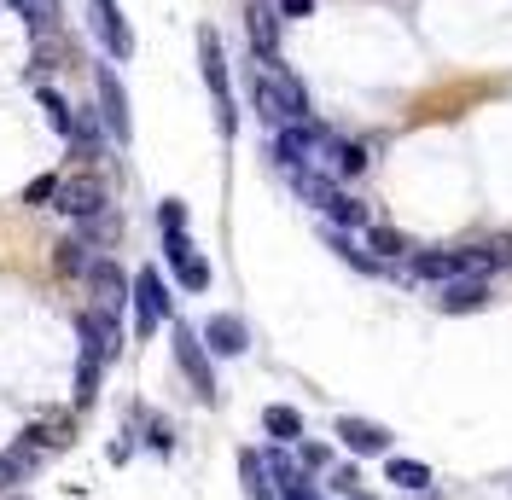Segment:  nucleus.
<instances>
[{"instance_id": "a878e982", "label": "nucleus", "mask_w": 512, "mask_h": 500, "mask_svg": "<svg viewBox=\"0 0 512 500\" xmlns=\"http://www.w3.org/2000/svg\"><path fill=\"white\" fill-rule=\"evenodd\" d=\"M35 99H41V111H47V123L59 128V134H70V128H76V111L64 105V94H53V88H35Z\"/></svg>"}, {"instance_id": "6e6552de", "label": "nucleus", "mask_w": 512, "mask_h": 500, "mask_svg": "<svg viewBox=\"0 0 512 500\" xmlns=\"http://www.w3.org/2000/svg\"><path fill=\"white\" fill-rule=\"evenodd\" d=\"M59 210L64 216H76V221H94V216H105V181H94V175H70V181H59Z\"/></svg>"}, {"instance_id": "9b49d317", "label": "nucleus", "mask_w": 512, "mask_h": 500, "mask_svg": "<svg viewBox=\"0 0 512 500\" xmlns=\"http://www.w3.org/2000/svg\"><path fill=\"white\" fill-rule=\"evenodd\" d=\"M338 442H344L350 454H361V460H373V454H384V448H390V431H384V425H373V419H355V413H344V419H338Z\"/></svg>"}, {"instance_id": "a211bd4d", "label": "nucleus", "mask_w": 512, "mask_h": 500, "mask_svg": "<svg viewBox=\"0 0 512 500\" xmlns=\"http://www.w3.org/2000/svg\"><path fill=\"white\" fill-rule=\"evenodd\" d=\"M30 437H41V448L53 454V448H70V437H76V419L70 413H41L30 425Z\"/></svg>"}, {"instance_id": "4be33fe9", "label": "nucleus", "mask_w": 512, "mask_h": 500, "mask_svg": "<svg viewBox=\"0 0 512 500\" xmlns=\"http://www.w3.org/2000/svg\"><path fill=\"white\" fill-rule=\"evenodd\" d=\"M367 250H373V262H396V256H408V239L396 233V227H367Z\"/></svg>"}, {"instance_id": "c85d7f7f", "label": "nucleus", "mask_w": 512, "mask_h": 500, "mask_svg": "<svg viewBox=\"0 0 512 500\" xmlns=\"http://www.w3.org/2000/svg\"><path fill=\"white\" fill-rule=\"evenodd\" d=\"M158 221H163V233H181V227H187V204H181V198H163Z\"/></svg>"}, {"instance_id": "1a4fd4ad", "label": "nucleus", "mask_w": 512, "mask_h": 500, "mask_svg": "<svg viewBox=\"0 0 512 500\" xmlns=\"http://www.w3.org/2000/svg\"><path fill=\"white\" fill-rule=\"evenodd\" d=\"M94 88H99V123H105V134L111 140H128V94H123V82H117L111 64L94 70Z\"/></svg>"}, {"instance_id": "6ab92c4d", "label": "nucleus", "mask_w": 512, "mask_h": 500, "mask_svg": "<svg viewBox=\"0 0 512 500\" xmlns=\"http://www.w3.org/2000/svg\"><path fill=\"white\" fill-rule=\"evenodd\" d=\"M483 303H489V285H483V280H448V291H443V309L448 314L483 309Z\"/></svg>"}, {"instance_id": "ddd939ff", "label": "nucleus", "mask_w": 512, "mask_h": 500, "mask_svg": "<svg viewBox=\"0 0 512 500\" xmlns=\"http://www.w3.org/2000/svg\"><path fill=\"white\" fill-rule=\"evenodd\" d=\"M245 30H251V47H256V59H274V53H280V6H268V0H256L251 12H245Z\"/></svg>"}, {"instance_id": "b1692460", "label": "nucleus", "mask_w": 512, "mask_h": 500, "mask_svg": "<svg viewBox=\"0 0 512 500\" xmlns=\"http://www.w3.org/2000/svg\"><path fill=\"white\" fill-rule=\"evenodd\" d=\"M70 140H76V157H82V163H99V117H94V111H82V117H76Z\"/></svg>"}, {"instance_id": "2eb2a0df", "label": "nucleus", "mask_w": 512, "mask_h": 500, "mask_svg": "<svg viewBox=\"0 0 512 500\" xmlns=\"http://www.w3.org/2000/svg\"><path fill=\"white\" fill-rule=\"evenodd\" d=\"M291 187H297V198H309L315 210H332V204L344 198V192L332 187V175H326V169H291Z\"/></svg>"}, {"instance_id": "412c9836", "label": "nucleus", "mask_w": 512, "mask_h": 500, "mask_svg": "<svg viewBox=\"0 0 512 500\" xmlns=\"http://www.w3.org/2000/svg\"><path fill=\"white\" fill-rule=\"evenodd\" d=\"M24 12L30 35H59V0H12Z\"/></svg>"}, {"instance_id": "423d86ee", "label": "nucleus", "mask_w": 512, "mask_h": 500, "mask_svg": "<svg viewBox=\"0 0 512 500\" xmlns=\"http://www.w3.org/2000/svg\"><path fill=\"white\" fill-rule=\"evenodd\" d=\"M88 30L99 35V47L111 59H128L134 53V30H128V18L117 12V0H88Z\"/></svg>"}, {"instance_id": "39448f33", "label": "nucleus", "mask_w": 512, "mask_h": 500, "mask_svg": "<svg viewBox=\"0 0 512 500\" xmlns=\"http://www.w3.org/2000/svg\"><path fill=\"white\" fill-rule=\"evenodd\" d=\"M175 361H181V373L192 378V390H198V402H216V378H210V355H204V338L175 320Z\"/></svg>"}, {"instance_id": "393cba45", "label": "nucleus", "mask_w": 512, "mask_h": 500, "mask_svg": "<svg viewBox=\"0 0 512 500\" xmlns=\"http://www.w3.org/2000/svg\"><path fill=\"white\" fill-rule=\"evenodd\" d=\"M99 373H105V361L82 355V367H76V407H94V396H99Z\"/></svg>"}, {"instance_id": "f03ea898", "label": "nucleus", "mask_w": 512, "mask_h": 500, "mask_svg": "<svg viewBox=\"0 0 512 500\" xmlns=\"http://www.w3.org/2000/svg\"><path fill=\"white\" fill-rule=\"evenodd\" d=\"M198 64H204V82H210V99H216V123L222 134H233V94H227V53H222V35L198 30Z\"/></svg>"}, {"instance_id": "f8f14e48", "label": "nucleus", "mask_w": 512, "mask_h": 500, "mask_svg": "<svg viewBox=\"0 0 512 500\" xmlns=\"http://www.w3.org/2000/svg\"><path fill=\"white\" fill-rule=\"evenodd\" d=\"M88 291H94V309L99 314H117L128 303L123 268H117V262H94V268H88Z\"/></svg>"}, {"instance_id": "aec40b11", "label": "nucleus", "mask_w": 512, "mask_h": 500, "mask_svg": "<svg viewBox=\"0 0 512 500\" xmlns=\"http://www.w3.org/2000/svg\"><path fill=\"white\" fill-rule=\"evenodd\" d=\"M239 477H245V495H251V500H274V477H268V466H262V454H256V448L239 454Z\"/></svg>"}, {"instance_id": "bb28decb", "label": "nucleus", "mask_w": 512, "mask_h": 500, "mask_svg": "<svg viewBox=\"0 0 512 500\" xmlns=\"http://www.w3.org/2000/svg\"><path fill=\"white\" fill-rule=\"evenodd\" d=\"M175 274H181V285H187V291H204V285H210V262L192 250V256H181V262H175Z\"/></svg>"}, {"instance_id": "2f4dec72", "label": "nucleus", "mask_w": 512, "mask_h": 500, "mask_svg": "<svg viewBox=\"0 0 512 500\" xmlns=\"http://www.w3.org/2000/svg\"><path fill=\"white\" fill-rule=\"evenodd\" d=\"M303 12H315V0H280V18H303Z\"/></svg>"}, {"instance_id": "c756f323", "label": "nucleus", "mask_w": 512, "mask_h": 500, "mask_svg": "<svg viewBox=\"0 0 512 500\" xmlns=\"http://www.w3.org/2000/svg\"><path fill=\"white\" fill-rule=\"evenodd\" d=\"M53 192H59V175H41V181H30V187H24V204H47Z\"/></svg>"}, {"instance_id": "20e7f679", "label": "nucleus", "mask_w": 512, "mask_h": 500, "mask_svg": "<svg viewBox=\"0 0 512 500\" xmlns=\"http://www.w3.org/2000/svg\"><path fill=\"white\" fill-rule=\"evenodd\" d=\"M320 152H326V128L315 123H291V128H274V157L280 169H320Z\"/></svg>"}, {"instance_id": "7ed1b4c3", "label": "nucleus", "mask_w": 512, "mask_h": 500, "mask_svg": "<svg viewBox=\"0 0 512 500\" xmlns=\"http://www.w3.org/2000/svg\"><path fill=\"white\" fill-rule=\"evenodd\" d=\"M128 303H134V332H140V338H152L158 320L175 314V297L163 291L158 268H140V274H134V297H128Z\"/></svg>"}, {"instance_id": "7c9ffc66", "label": "nucleus", "mask_w": 512, "mask_h": 500, "mask_svg": "<svg viewBox=\"0 0 512 500\" xmlns=\"http://www.w3.org/2000/svg\"><path fill=\"white\" fill-rule=\"evenodd\" d=\"M280 500H320V495H315V483H309V477H297V483L280 489Z\"/></svg>"}, {"instance_id": "f3484780", "label": "nucleus", "mask_w": 512, "mask_h": 500, "mask_svg": "<svg viewBox=\"0 0 512 500\" xmlns=\"http://www.w3.org/2000/svg\"><path fill=\"white\" fill-rule=\"evenodd\" d=\"M262 431H268V437L280 442V448H297V442H303V413H297V407H268V413H262Z\"/></svg>"}, {"instance_id": "9d476101", "label": "nucleus", "mask_w": 512, "mask_h": 500, "mask_svg": "<svg viewBox=\"0 0 512 500\" xmlns=\"http://www.w3.org/2000/svg\"><path fill=\"white\" fill-rule=\"evenodd\" d=\"M198 338H204L210 355H245V349H251V332H245V320H239V314H210Z\"/></svg>"}, {"instance_id": "dca6fc26", "label": "nucleus", "mask_w": 512, "mask_h": 500, "mask_svg": "<svg viewBox=\"0 0 512 500\" xmlns=\"http://www.w3.org/2000/svg\"><path fill=\"white\" fill-rule=\"evenodd\" d=\"M53 268H59L64 280H88V268H94V245L76 233V239H64L59 250H53Z\"/></svg>"}, {"instance_id": "5701e85b", "label": "nucleus", "mask_w": 512, "mask_h": 500, "mask_svg": "<svg viewBox=\"0 0 512 500\" xmlns=\"http://www.w3.org/2000/svg\"><path fill=\"white\" fill-rule=\"evenodd\" d=\"M384 477H390L396 489H408V495H419V489H431V471L419 466V460H390V466H384Z\"/></svg>"}, {"instance_id": "f257e3e1", "label": "nucleus", "mask_w": 512, "mask_h": 500, "mask_svg": "<svg viewBox=\"0 0 512 500\" xmlns=\"http://www.w3.org/2000/svg\"><path fill=\"white\" fill-rule=\"evenodd\" d=\"M251 99H256V117H262V123H274V128L309 123V94H303V82L291 76L286 64H274V59H256Z\"/></svg>"}, {"instance_id": "cd10ccee", "label": "nucleus", "mask_w": 512, "mask_h": 500, "mask_svg": "<svg viewBox=\"0 0 512 500\" xmlns=\"http://www.w3.org/2000/svg\"><path fill=\"white\" fill-rule=\"evenodd\" d=\"M326 216L338 221V227H367V210H361V198H350V192H344V198H338Z\"/></svg>"}, {"instance_id": "473e14b6", "label": "nucleus", "mask_w": 512, "mask_h": 500, "mask_svg": "<svg viewBox=\"0 0 512 500\" xmlns=\"http://www.w3.org/2000/svg\"><path fill=\"white\" fill-rule=\"evenodd\" d=\"M12 500H24V495H12Z\"/></svg>"}, {"instance_id": "0eeeda50", "label": "nucleus", "mask_w": 512, "mask_h": 500, "mask_svg": "<svg viewBox=\"0 0 512 500\" xmlns=\"http://www.w3.org/2000/svg\"><path fill=\"white\" fill-rule=\"evenodd\" d=\"M76 338H82V355H94V361H117V349H123V332H117V314H99V309H82L76 320Z\"/></svg>"}, {"instance_id": "4468645a", "label": "nucleus", "mask_w": 512, "mask_h": 500, "mask_svg": "<svg viewBox=\"0 0 512 500\" xmlns=\"http://www.w3.org/2000/svg\"><path fill=\"white\" fill-rule=\"evenodd\" d=\"M320 169H326V175H344V181H350V175H361V169H367V152H361L355 140H332V134H326Z\"/></svg>"}]
</instances>
